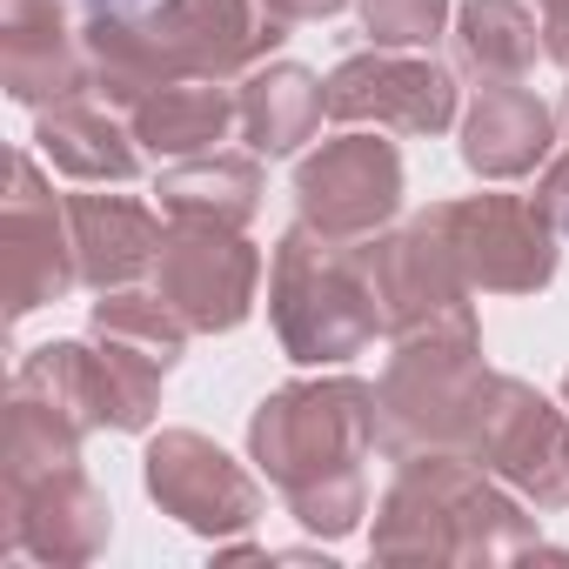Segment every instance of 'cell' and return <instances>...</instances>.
I'll list each match as a JSON object with an SVG mask.
<instances>
[{"label": "cell", "mask_w": 569, "mask_h": 569, "mask_svg": "<svg viewBox=\"0 0 569 569\" xmlns=\"http://www.w3.org/2000/svg\"><path fill=\"white\" fill-rule=\"evenodd\" d=\"M562 128H569V101H562ZM562 141H569V134H562Z\"/></svg>", "instance_id": "83f0119b"}, {"label": "cell", "mask_w": 569, "mask_h": 569, "mask_svg": "<svg viewBox=\"0 0 569 569\" xmlns=\"http://www.w3.org/2000/svg\"><path fill=\"white\" fill-rule=\"evenodd\" d=\"M322 114H329V81H316L296 61H268V68L241 74V141L268 161L316 141Z\"/></svg>", "instance_id": "44dd1931"}, {"label": "cell", "mask_w": 569, "mask_h": 569, "mask_svg": "<svg viewBox=\"0 0 569 569\" xmlns=\"http://www.w3.org/2000/svg\"><path fill=\"white\" fill-rule=\"evenodd\" d=\"M369 549L382 562H516L542 549V536L536 516H522V496L482 462L462 449H422L396 462Z\"/></svg>", "instance_id": "7a4b0ae2"}, {"label": "cell", "mask_w": 569, "mask_h": 569, "mask_svg": "<svg viewBox=\"0 0 569 569\" xmlns=\"http://www.w3.org/2000/svg\"><path fill=\"white\" fill-rule=\"evenodd\" d=\"M562 402H569V376H562Z\"/></svg>", "instance_id": "f1b7e54d"}, {"label": "cell", "mask_w": 569, "mask_h": 569, "mask_svg": "<svg viewBox=\"0 0 569 569\" xmlns=\"http://www.w3.org/2000/svg\"><path fill=\"white\" fill-rule=\"evenodd\" d=\"M34 154H41L48 168H61L68 181H88V188H121V181L141 174V141H134V128H121L114 108H108V101H88V94L41 108V121H34Z\"/></svg>", "instance_id": "d6986e66"}, {"label": "cell", "mask_w": 569, "mask_h": 569, "mask_svg": "<svg viewBox=\"0 0 569 569\" xmlns=\"http://www.w3.org/2000/svg\"><path fill=\"white\" fill-rule=\"evenodd\" d=\"M161 214L174 228H248L261 214V161L254 154H194L161 168Z\"/></svg>", "instance_id": "ffe728a7"}, {"label": "cell", "mask_w": 569, "mask_h": 569, "mask_svg": "<svg viewBox=\"0 0 569 569\" xmlns=\"http://www.w3.org/2000/svg\"><path fill=\"white\" fill-rule=\"evenodd\" d=\"M168 28V54L181 74H208V81H234L254 74L281 41V21L268 0H168L161 8Z\"/></svg>", "instance_id": "9a60e30c"}, {"label": "cell", "mask_w": 569, "mask_h": 569, "mask_svg": "<svg viewBox=\"0 0 569 569\" xmlns=\"http://www.w3.org/2000/svg\"><path fill=\"white\" fill-rule=\"evenodd\" d=\"M0 248H8V309L34 316L48 302H68L81 289V261H74V228L68 201L41 181V154H14L8 208H0Z\"/></svg>", "instance_id": "7c38bea8"}, {"label": "cell", "mask_w": 569, "mask_h": 569, "mask_svg": "<svg viewBox=\"0 0 569 569\" xmlns=\"http://www.w3.org/2000/svg\"><path fill=\"white\" fill-rule=\"evenodd\" d=\"M456 68L482 88L496 81H522L542 54V21L522 8V0H462L456 8Z\"/></svg>", "instance_id": "7402d4cb"}, {"label": "cell", "mask_w": 569, "mask_h": 569, "mask_svg": "<svg viewBox=\"0 0 569 569\" xmlns=\"http://www.w3.org/2000/svg\"><path fill=\"white\" fill-rule=\"evenodd\" d=\"M128 128L148 154L194 161V154H214L228 141V128H241V94H228V81L181 74V81H161L154 94H141L128 108Z\"/></svg>", "instance_id": "ac0fdd59"}, {"label": "cell", "mask_w": 569, "mask_h": 569, "mask_svg": "<svg viewBox=\"0 0 569 569\" xmlns=\"http://www.w3.org/2000/svg\"><path fill=\"white\" fill-rule=\"evenodd\" d=\"M362 261H369V281H376V302H382L389 336L476 316V309H469L476 289L462 281V268H456V248H449L436 208L416 214V221L396 228V234H369V241H362Z\"/></svg>", "instance_id": "4fadbf2b"}, {"label": "cell", "mask_w": 569, "mask_h": 569, "mask_svg": "<svg viewBox=\"0 0 569 569\" xmlns=\"http://www.w3.org/2000/svg\"><path fill=\"white\" fill-rule=\"evenodd\" d=\"M456 114H462L456 74L409 48H369L329 74V121H342V128L442 134V128H456Z\"/></svg>", "instance_id": "30bf717a"}, {"label": "cell", "mask_w": 569, "mask_h": 569, "mask_svg": "<svg viewBox=\"0 0 569 569\" xmlns=\"http://www.w3.org/2000/svg\"><path fill=\"white\" fill-rule=\"evenodd\" d=\"M382 449V402L362 376L289 382L248 416V456L281 489L289 516L322 542H342L369 516L362 462Z\"/></svg>", "instance_id": "6da1fadb"}, {"label": "cell", "mask_w": 569, "mask_h": 569, "mask_svg": "<svg viewBox=\"0 0 569 569\" xmlns=\"http://www.w3.org/2000/svg\"><path fill=\"white\" fill-rule=\"evenodd\" d=\"M549 148H556V114L516 81L482 88L462 114V168L482 181H522L549 161Z\"/></svg>", "instance_id": "e0dca14e"}, {"label": "cell", "mask_w": 569, "mask_h": 569, "mask_svg": "<svg viewBox=\"0 0 569 569\" xmlns=\"http://www.w3.org/2000/svg\"><path fill=\"white\" fill-rule=\"evenodd\" d=\"M542 54L569 74V0H542Z\"/></svg>", "instance_id": "484cf974"}, {"label": "cell", "mask_w": 569, "mask_h": 569, "mask_svg": "<svg viewBox=\"0 0 569 569\" xmlns=\"http://www.w3.org/2000/svg\"><path fill=\"white\" fill-rule=\"evenodd\" d=\"M296 208L336 241H369L402 208V154L382 128H349L296 168Z\"/></svg>", "instance_id": "52a82bcc"}, {"label": "cell", "mask_w": 569, "mask_h": 569, "mask_svg": "<svg viewBox=\"0 0 569 569\" xmlns=\"http://www.w3.org/2000/svg\"><path fill=\"white\" fill-rule=\"evenodd\" d=\"M482 382H489V362H482L476 316L396 336V356H389V369L376 382L382 456L402 462V456H422V449H462Z\"/></svg>", "instance_id": "277c9868"}, {"label": "cell", "mask_w": 569, "mask_h": 569, "mask_svg": "<svg viewBox=\"0 0 569 569\" xmlns=\"http://www.w3.org/2000/svg\"><path fill=\"white\" fill-rule=\"evenodd\" d=\"M536 201H542V214L556 221V234L569 241V148L542 161V181H536Z\"/></svg>", "instance_id": "d4e9b609"}, {"label": "cell", "mask_w": 569, "mask_h": 569, "mask_svg": "<svg viewBox=\"0 0 569 569\" xmlns=\"http://www.w3.org/2000/svg\"><path fill=\"white\" fill-rule=\"evenodd\" d=\"M268 322L281 336V356L302 369H342L369 356L376 336H389V322L376 302L362 241H336L296 221L268 261Z\"/></svg>", "instance_id": "3957f363"}, {"label": "cell", "mask_w": 569, "mask_h": 569, "mask_svg": "<svg viewBox=\"0 0 569 569\" xmlns=\"http://www.w3.org/2000/svg\"><path fill=\"white\" fill-rule=\"evenodd\" d=\"M462 456L482 462L529 509H569V416L549 396H536L529 382L489 369V382L469 409Z\"/></svg>", "instance_id": "5b68a950"}, {"label": "cell", "mask_w": 569, "mask_h": 569, "mask_svg": "<svg viewBox=\"0 0 569 569\" xmlns=\"http://www.w3.org/2000/svg\"><path fill=\"white\" fill-rule=\"evenodd\" d=\"M0 88L21 108L94 94V68L68 0H0Z\"/></svg>", "instance_id": "5bb4252c"}, {"label": "cell", "mask_w": 569, "mask_h": 569, "mask_svg": "<svg viewBox=\"0 0 569 569\" xmlns=\"http://www.w3.org/2000/svg\"><path fill=\"white\" fill-rule=\"evenodd\" d=\"M68 228H74V261L81 289H134L154 274L168 248V214L134 201V194H68Z\"/></svg>", "instance_id": "2e32d148"}, {"label": "cell", "mask_w": 569, "mask_h": 569, "mask_svg": "<svg viewBox=\"0 0 569 569\" xmlns=\"http://www.w3.org/2000/svg\"><path fill=\"white\" fill-rule=\"evenodd\" d=\"M456 14V0H362V34L369 48H429Z\"/></svg>", "instance_id": "cb8c5ba5"}, {"label": "cell", "mask_w": 569, "mask_h": 569, "mask_svg": "<svg viewBox=\"0 0 569 569\" xmlns=\"http://www.w3.org/2000/svg\"><path fill=\"white\" fill-rule=\"evenodd\" d=\"M154 289L194 336H228L254 316L261 254H254V241H241V228H174L168 221Z\"/></svg>", "instance_id": "8fae6325"}, {"label": "cell", "mask_w": 569, "mask_h": 569, "mask_svg": "<svg viewBox=\"0 0 569 569\" xmlns=\"http://www.w3.org/2000/svg\"><path fill=\"white\" fill-rule=\"evenodd\" d=\"M0 549L8 556H34L54 569H81L108 549L114 536V509L108 496L88 482L81 462L61 469H8V489H0Z\"/></svg>", "instance_id": "ba28073f"}, {"label": "cell", "mask_w": 569, "mask_h": 569, "mask_svg": "<svg viewBox=\"0 0 569 569\" xmlns=\"http://www.w3.org/2000/svg\"><path fill=\"white\" fill-rule=\"evenodd\" d=\"M436 221L456 248V268L476 296H542L556 281V221L536 194H469L436 201Z\"/></svg>", "instance_id": "8992f818"}, {"label": "cell", "mask_w": 569, "mask_h": 569, "mask_svg": "<svg viewBox=\"0 0 569 569\" xmlns=\"http://www.w3.org/2000/svg\"><path fill=\"white\" fill-rule=\"evenodd\" d=\"M88 336H108V342L148 356L154 369H174L194 329L168 309L161 289H108V296L94 302V316H88Z\"/></svg>", "instance_id": "603a6c76"}, {"label": "cell", "mask_w": 569, "mask_h": 569, "mask_svg": "<svg viewBox=\"0 0 569 569\" xmlns=\"http://www.w3.org/2000/svg\"><path fill=\"white\" fill-rule=\"evenodd\" d=\"M268 8H274L281 21L296 28V21H329V14H342L349 0H268Z\"/></svg>", "instance_id": "4316f807"}, {"label": "cell", "mask_w": 569, "mask_h": 569, "mask_svg": "<svg viewBox=\"0 0 569 569\" xmlns=\"http://www.w3.org/2000/svg\"><path fill=\"white\" fill-rule=\"evenodd\" d=\"M141 476H148V496L161 502V516H174L181 529H194L208 542H234L261 522V482L194 429H161L141 456Z\"/></svg>", "instance_id": "9c48e42d"}]
</instances>
